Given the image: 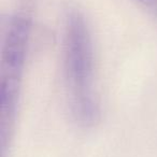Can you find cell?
Segmentation results:
<instances>
[{
    "label": "cell",
    "instance_id": "cell-2",
    "mask_svg": "<svg viewBox=\"0 0 157 157\" xmlns=\"http://www.w3.org/2000/svg\"><path fill=\"white\" fill-rule=\"evenodd\" d=\"M30 18L14 14L5 27L0 65V150L7 157L18 109L21 86L30 37Z\"/></svg>",
    "mask_w": 157,
    "mask_h": 157
},
{
    "label": "cell",
    "instance_id": "cell-3",
    "mask_svg": "<svg viewBox=\"0 0 157 157\" xmlns=\"http://www.w3.org/2000/svg\"><path fill=\"white\" fill-rule=\"evenodd\" d=\"M139 1L157 11V0H139Z\"/></svg>",
    "mask_w": 157,
    "mask_h": 157
},
{
    "label": "cell",
    "instance_id": "cell-1",
    "mask_svg": "<svg viewBox=\"0 0 157 157\" xmlns=\"http://www.w3.org/2000/svg\"><path fill=\"white\" fill-rule=\"evenodd\" d=\"M63 69L74 120L83 126L95 124L99 117V105L94 93L92 38L84 16L78 11H71L66 18Z\"/></svg>",
    "mask_w": 157,
    "mask_h": 157
}]
</instances>
